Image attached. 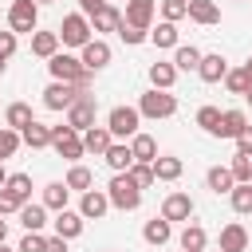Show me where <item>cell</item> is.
Instances as JSON below:
<instances>
[{
  "instance_id": "cell-1",
  "label": "cell",
  "mask_w": 252,
  "mask_h": 252,
  "mask_svg": "<svg viewBox=\"0 0 252 252\" xmlns=\"http://www.w3.org/2000/svg\"><path fill=\"white\" fill-rule=\"evenodd\" d=\"M47 71H51L55 83H71V87H79V91H87V87H91V75H94V71L83 67V59L63 55V51H55V55L47 59Z\"/></svg>"
},
{
  "instance_id": "cell-2",
  "label": "cell",
  "mask_w": 252,
  "mask_h": 252,
  "mask_svg": "<svg viewBox=\"0 0 252 252\" xmlns=\"http://www.w3.org/2000/svg\"><path fill=\"white\" fill-rule=\"evenodd\" d=\"M106 201H110L114 209H122V213H134V209L142 205V189L130 181V173H114L110 185H106Z\"/></svg>"
},
{
  "instance_id": "cell-3",
  "label": "cell",
  "mask_w": 252,
  "mask_h": 252,
  "mask_svg": "<svg viewBox=\"0 0 252 252\" xmlns=\"http://www.w3.org/2000/svg\"><path fill=\"white\" fill-rule=\"evenodd\" d=\"M94 114H98L94 94H91V91H79V98L67 106V126H71L75 134H83V130H91V126H94Z\"/></svg>"
},
{
  "instance_id": "cell-4",
  "label": "cell",
  "mask_w": 252,
  "mask_h": 252,
  "mask_svg": "<svg viewBox=\"0 0 252 252\" xmlns=\"http://www.w3.org/2000/svg\"><path fill=\"white\" fill-rule=\"evenodd\" d=\"M8 28L20 35H32V32H39V4L35 0H12V8H8Z\"/></svg>"
},
{
  "instance_id": "cell-5",
  "label": "cell",
  "mask_w": 252,
  "mask_h": 252,
  "mask_svg": "<svg viewBox=\"0 0 252 252\" xmlns=\"http://www.w3.org/2000/svg\"><path fill=\"white\" fill-rule=\"evenodd\" d=\"M138 114L142 118H169V114H177V98L169 91H146L138 98Z\"/></svg>"
},
{
  "instance_id": "cell-6",
  "label": "cell",
  "mask_w": 252,
  "mask_h": 252,
  "mask_svg": "<svg viewBox=\"0 0 252 252\" xmlns=\"http://www.w3.org/2000/svg\"><path fill=\"white\" fill-rule=\"evenodd\" d=\"M51 150L59 154V158H67V161H79L87 150H83V134H75L67 122L63 126H51Z\"/></svg>"
},
{
  "instance_id": "cell-7",
  "label": "cell",
  "mask_w": 252,
  "mask_h": 252,
  "mask_svg": "<svg viewBox=\"0 0 252 252\" xmlns=\"http://www.w3.org/2000/svg\"><path fill=\"white\" fill-rule=\"evenodd\" d=\"M67 47H83V43H91V20L83 16V12H71V16H63V24H59V32H55Z\"/></svg>"
},
{
  "instance_id": "cell-8",
  "label": "cell",
  "mask_w": 252,
  "mask_h": 252,
  "mask_svg": "<svg viewBox=\"0 0 252 252\" xmlns=\"http://www.w3.org/2000/svg\"><path fill=\"white\" fill-rule=\"evenodd\" d=\"M138 122H142L138 106H114V110L106 114V130H110V138H134V134H138Z\"/></svg>"
},
{
  "instance_id": "cell-9",
  "label": "cell",
  "mask_w": 252,
  "mask_h": 252,
  "mask_svg": "<svg viewBox=\"0 0 252 252\" xmlns=\"http://www.w3.org/2000/svg\"><path fill=\"white\" fill-rule=\"evenodd\" d=\"M154 12H158V0H126V16H122V24H126V28H138V32H150Z\"/></svg>"
},
{
  "instance_id": "cell-10",
  "label": "cell",
  "mask_w": 252,
  "mask_h": 252,
  "mask_svg": "<svg viewBox=\"0 0 252 252\" xmlns=\"http://www.w3.org/2000/svg\"><path fill=\"white\" fill-rule=\"evenodd\" d=\"M75 98H79V87H71V83H55L51 79V87L43 91V106L47 110H67Z\"/></svg>"
},
{
  "instance_id": "cell-11",
  "label": "cell",
  "mask_w": 252,
  "mask_h": 252,
  "mask_svg": "<svg viewBox=\"0 0 252 252\" xmlns=\"http://www.w3.org/2000/svg\"><path fill=\"white\" fill-rule=\"evenodd\" d=\"M106 209H110L106 189H87V193H83V201H79V217H83V220H102V217H106Z\"/></svg>"
},
{
  "instance_id": "cell-12",
  "label": "cell",
  "mask_w": 252,
  "mask_h": 252,
  "mask_svg": "<svg viewBox=\"0 0 252 252\" xmlns=\"http://www.w3.org/2000/svg\"><path fill=\"white\" fill-rule=\"evenodd\" d=\"M161 217L173 224V220H189L193 217V197L189 193H169L165 201H161Z\"/></svg>"
},
{
  "instance_id": "cell-13",
  "label": "cell",
  "mask_w": 252,
  "mask_h": 252,
  "mask_svg": "<svg viewBox=\"0 0 252 252\" xmlns=\"http://www.w3.org/2000/svg\"><path fill=\"white\" fill-rule=\"evenodd\" d=\"M106 63H110V43H106V39L83 43V67H87V71H102Z\"/></svg>"
},
{
  "instance_id": "cell-14",
  "label": "cell",
  "mask_w": 252,
  "mask_h": 252,
  "mask_svg": "<svg viewBox=\"0 0 252 252\" xmlns=\"http://www.w3.org/2000/svg\"><path fill=\"white\" fill-rule=\"evenodd\" d=\"M197 75H201L205 83H220V79L228 75V59H224L220 51H213V55H201V63H197Z\"/></svg>"
},
{
  "instance_id": "cell-15",
  "label": "cell",
  "mask_w": 252,
  "mask_h": 252,
  "mask_svg": "<svg viewBox=\"0 0 252 252\" xmlns=\"http://www.w3.org/2000/svg\"><path fill=\"white\" fill-rule=\"evenodd\" d=\"M110 146H114V138H110V130H106V126H91V130H83V150H87V154L102 158Z\"/></svg>"
},
{
  "instance_id": "cell-16",
  "label": "cell",
  "mask_w": 252,
  "mask_h": 252,
  "mask_svg": "<svg viewBox=\"0 0 252 252\" xmlns=\"http://www.w3.org/2000/svg\"><path fill=\"white\" fill-rule=\"evenodd\" d=\"M220 252H248V228L244 224H224L220 228Z\"/></svg>"
},
{
  "instance_id": "cell-17",
  "label": "cell",
  "mask_w": 252,
  "mask_h": 252,
  "mask_svg": "<svg viewBox=\"0 0 252 252\" xmlns=\"http://www.w3.org/2000/svg\"><path fill=\"white\" fill-rule=\"evenodd\" d=\"M130 154H134V161H142V165H154V158H158V142L150 138V134H134L130 138Z\"/></svg>"
},
{
  "instance_id": "cell-18",
  "label": "cell",
  "mask_w": 252,
  "mask_h": 252,
  "mask_svg": "<svg viewBox=\"0 0 252 252\" xmlns=\"http://www.w3.org/2000/svg\"><path fill=\"white\" fill-rule=\"evenodd\" d=\"M118 24H122V12H118L114 4H102V8L91 16V32H118Z\"/></svg>"
},
{
  "instance_id": "cell-19",
  "label": "cell",
  "mask_w": 252,
  "mask_h": 252,
  "mask_svg": "<svg viewBox=\"0 0 252 252\" xmlns=\"http://www.w3.org/2000/svg\"><path fill=\"white\" fill-rule=\"evenodd\" d=\"M102 158H106V165H110L114 173H130V165H134V154H130V146H126V142H114Z\"/></svg>"
},
{
  "instance_id": "cell-20",
  "label": "cell",
  "mask_w": 252,
  "mask_h": 252,
  "mask_svg": "<svg viewBox=\"0 0 252 252\" xmlns=\"http://www.w3.org/2000/svg\"><path fill=\"white\" fill-rule=\"evenodd\" d=\"M20 224H24L28 232H43V224H47V209H43V205H35V201L20 205Z\"/></svg>"
},
{
  "instance_id": "cell-21",
  "label": "cell",
  "mask_w": 252,
  "mask_h": 252,
  "mask_svg": "<svg viewBox=\"0 0 252 252\" xmlns=\"http://www.w3.org/2000/svg\"><path fill=\"white\" fill-rule=\"evenodd\" d=\"M79 232H83V217H79V213H71V209L55 213V236H63V240H75Z\"/></svg>"
},
{
  "instance_id": "cell-22",
  "label": "cell",
  "mask_w": 252,
  "mask_h": 252,
  "mask_svg": "<svg viewBox=\"0 0 252 252\" xmlns=\"http://www.w3.org/2000/svg\"><path fill=\"white\" fill-rule=\"evenodd\" d=\"M244 126H248V114L244 110H224L220 114V126H217V138H236Z\"/></svg>"
},
{
  "instance_id": "cell-23",
  "label": "cell",
  "mask_w": 252,
  "mask_h": 252,
  "mask_svg": "<svg viewBox=\"0 0 252 252\" xmlns=\"http://www.w3.org/2000/svg\"><path fill=\"white\" fill-rule=\"evenodd\" d=\"M20 138H24V146L43 150V146H51V126H43V122H28V126L20 130Z\"/></svg>"
},
{
  "instance_id": "cell-24",
  "label": "cell",
  "mask_w": 252,
  "mask_h": 252,
  "mask_svg": "<svg viewBox=\"0 0 252 252\" xmlns=\"http://www.w3.org/2000/svg\"><path fill=\"white\" fill-rule=\"evenodd\" d=\"M142 236H146V244H165L169 236H173V224L165 220V217H154V220H146V228H142Z\"/></svg>"
},
{
  "instance_id": "cell-25",
  "label": "cell",
  "mask_w": 252,
  "mask_h": 252,
  "mask_svg": "<svg viewBox=\"0 0 252 252\" xmlns=\"http://www.w3.org/2000/svg\"><path fill=\"white\" fill-rule=\"evenodd\" d=\"M189 20H197V24H220V8L213 4V0H189Z\"/></svg>"
},
{
  "instance_id": "cell-26",
  "label": "cell",
  "mask_w": 252,
  "mask_h": 252,
  "mask_svg": "<svg viewBox=\"0 0 252 252\" xmlns=\"http://www.w3.org/2000/svg\"><path fill=\"white\" fill-rule=\"evenodd\" d=\"M55 51H59V35H55V32H32V55L51 59Z\"/></svg>"
},
{
  "instance_id": "cell-27",
  "label": "cell",
  "mask_w": 252,
  "mask_h": 252,
  "mask_svg": "<svg viewBox=\"0 0 252 252\" xmlns=\"http://www.w3.org/2000/svg\"><path fill=\"white\" fill-rule=\"evenodd\" d=\"M67 193H71V189H67L63 181H51V185H43V201H39V205L63 213V209H67Z\"/></svg>"
},
{
  "instance_id": "cell-28",
  "label": "cell",
  "mask_w": 252,
  "mask_h": 252,
  "mask_svg": "<svg viewBox=\"0 0 252 252\" xmlns=\"http://www.w3.org/2000/svg\"><path fill=\"white\" fill-rule=\"evenodd\" d=\"M173 79H177V67H173V63H150V83H154V91H169Z\"/></svg>"
},
{
  "instance_id": "cell-29",
  "label": "cell",
  "mask_w": 252,
  "mask_h": 252,
  "mask_svg": "<svg viewBox=\"0 0 252 252\" xmlns=\"http://www.w3.org/2000/svg\"><path fill=\"white\" fill-rule=\"evenodd\" d=\"M4 189H8V193L20 201V205H28V201H32V177H28V173H8Z\"/></svg>"
},
{
  "instance_id": "cell-30",
  "label": "cell",
  "mask_w": 252,
  "mask_h": 252,
  "mask_svg": "<svg viewBox=\"0 0 252 252\" xmlns=\"http://www.w3.org/2000/svg\"><path fill=\"white\" fill-rule=\"evenodd\" d=\"M4 122H8V130H24V126L35 122V118H32V106H28V102H12V106L4 110Z\"/></svg>"
},
{
  "instance_id": "cell-31",
  "label": "cell",
  "mask_w": 252,
  "mask_h": 252,
  "mask_svg": "<svg viewBox=\"0 0 252 252\" xmlns=\"http://www.w3.org/2000/svg\"><path fill=\"white\" fill-rule=\"evenodd\" d=\"M181 177V158H154V181H177Z\"/></svg>"
},
{
  "instance_id": "cell-32",
  "label": "cell",
  "mask_w": 252,
  "mask_h": 252,
  "mask_svg": "<svg viewBox=\"0 0 252 252\" xmlns=\"http://www.w3.org/2000/svg\"><path fill=\"white\" fill-rule=\"evenodd\" d=\"M205 181H209V189L213 193H232V173H228V165H213L209 173H205Z\"/></svg>"
},
{
  "instance_id": "cell-33",
  "label": "cell",
  "mask_w": 252,
  "mask_h": 252,
  "mask_svg": "<svg viewBox=\"0 0 252 252\" xmlns=\"http://www.w3.org/2000/svg\"><path fill=\"white\" fill-rule=\"evenodd\" d=\"M63 185H67V189H75V193H87V189L94 185V177H91V169H87V165H71Z\"/></svg>"
},
{
  "instance_id": "cell-34",
  "label": "cell",
  "mask_w": 252,
  "mask_h": 252,
  "mask_svg": "<svg viewBox=\"0 0 252 252\" xmlns=\"http://www.w3.org/2000/svg\"><path fill=\"white\" fill-rule=\"evenodd\" d=\"M205 244H209L205 228H201V224H185V232H181V248H185V252H205Z\"/></svg>"
},
{
  "instance_id": "cell-35",
  "label": "cell",
  "mask_w": 252,
  "mask_h": 252,
  "mask_svg": "<svg viewBox=\"0 0 252 252\" xmlns=\"http://www.w3.org/2000/svg\"><path fill=\"white\" fill-rule=\"evenodd\" d=\"M150 43H154V47H177V24H165V20H161V24L150 32Z\"/></svg>"
},
{
  "instance_id": "cell-36",
  "label": "cell",
  "mask_w": 252,
  "mask_h": 252,
  "mask_svg": "<svg viewBox=\"0 0 252 252\" xmlns=\"http://www.w3.org/2000/svg\"><path fill=\"white\" fill-rule=\"evenodd\" d=\"M197 63H201V51H197L193 43L173 51V67H177V71H197Z\"/></svg>"
},
{
  "instance_id": "cell-37",
  "label": "cell",
  "mask_w": 252,
  "mask_h": 252,
  "mask_svg": "<svg viewBox=\"0 0 252 252\" xmlns=\"http://www.w3.org/2000/svg\"><path fill=\"white\" fill-rule=\"evenodd\" d=\"M228 173H232V181H236V185H248V177H252V158L236 154V158H232V165H228Z\"/></svg>"
},
{
  "instance_id": "cell-38",
  "label": "cell",
  "mask_w": 252,
  "mask_h": 252,
  "mask_svg": "<svg viewBox=\"0 0 252 252\" xmlns=\"http://www.w3.org/2000/svg\"><path fill=\"white\" fill-rule=\"evenodd\" d=\"M161 16H165V24L185 20L189 16V0H161Z\"/></svg>"
},
{
  "instance_id": "cell-39",
  "label": "cell",
  "mask_w": 252,
  "mask_h": 252,
  "mask_svg": "<svg viewBox=\"0 0 252 252\" xmlns=\"http://www.w3.org/2000/svg\"><path fill=\"white\" fill-rule=\"evenodd\" d=\"M20 146H24L20 130H8V126H4V130H0V161H4V158H12Z\"/></svg>"
},
{
  "instance_id": "cell-40",
  "label": "cell",
  "mask_w": 252,
  "mask_h": 252,
  "mask_svg": "<svg viewBox=\"0 0 252 252\" xmlns=\"http://www.w3.org/2000/svg\"><path fill=\"white\" fill-rule=\"evenodd\" d=\"M232 209L236 213H252V185H232Z\"/></svg>"
},
{
  "instance_id": "cell-41",
  "label": "cell",
  "mask_w": 252,
  "mask_h": 252,
  "mask_svg": "<svg viewBox=\"0 0 252 252\" xmlns=\"http://www.w3.org/2000/svg\"><path fill=\"white\" fill-rule=\"evenodd\" d=\"M197 126L209 130V134H217V126H220V110H217V106H201V110H197Z\"/></svg>"
},
{
  "instance_id": "cell-42",
  "label": "cell",
  "mask_w": 252,
  "mask_h": 252,
  "mask_svg": "<svg viewBox=\"0 0 252 252\" xmlns=\"http://www.w3.org/2000/svg\"><path fill=\"white\" fill-rule=\"evenodd\" d=\"M130 181H134L138 189H150V185H154V165H142V161H134V165H130Z\"/></svg>"
},
{
  "instance_id": "cell-43",
  "label": "cell",
  "mask_w": 252,
  "mask_h": 252,
  "mask_svg": "<svg viewBox=\"0 0 252 252\" xmlns=\"http://www.w3.org/2000/svg\"><path fill=\"white\" fill-rule=\"evenodd\" d=\"M43 248H47V236H43V232H28L16 252H43Z\"/></svg>"
},
{
  "instance_id": "cell-44",
  "label": "cell",
  "mask_w": 252,
  "mask_h": 252,
  "mask_svg": "<svg viewBox=\"0 0 252 252\" xmlns=\"http://www.w3.org/2000/svg\"><path fill=\"white\" fill-rule=\"evenodd\" d=\"M118 35H122V43H130V47H138V43L150 39V32H138V28H126V24H118Z\"/></svg>"
},
{
  "instance_id": "cell-45",
  "label": "cell",
  "mask_w": 252,
  "mask_h": 252,
  "mask_svg": "<svg viewBox=\"0 0 252 252\" xmlns=\"http://www.w3.org/2000/svg\"><path fill=\"white\" fill-rule=\"evenodd\" d=\"M224 87H228L232 94H244V91H248V79H244V71H240V67H236V71H228V75H224Z\"/></svg>"
},
{
  "instance_id": "cell-46",
  "label": "cell",
  "mask_w": 252,
  "mask_h": 252,
  "mask_svg": "<svg viewBox=\"0 0 252 252\" xmlns=\"http://www.w3.org/2000/svg\"><path fill=\"white\" fill-rule=\"evenodd\" d=\"M16 55V32H0V59L8 63Z\"/></svg>"
},
{
  "instance_id": "cell-47",
  "label": "cell",
  "mask_w": 252,
  "mask_h": 252,
  "mask_svg": "<svg viewBox=\"0 0 252 252\" xmlns=\"http://www.w3.org/2000/svg\"><path fill=\"white\" fill-rule=\"evenodd\" d=\"M236 154H244V158H252V126H244V130L236 134Z\"/></svg>"
},
{
  "instance_id": "cell-48",
  "label": "cell",
  "mask_w": 252,
  "mask_h": 252,
  "mask_svg": "<svg viewBox=\"0 0 252 252\" xmlns=\"http://www.w3.org/2000/svg\"><path fill=\"white\" fill-rule=\"evenodd\" d=\"M8 213H20V201L8 189H0V217H8Z\"/></svg>"
},
{
  "instance_id": "cell-49",
  "label": "cell",
  "mask_w": 252,
  "mask_h": 252,
  "mask_svg": "<svg viewBox=\"0 0 252 252\" xmlns=\"http://www.w3.org/2000/svg\"><path fill=\"white\" fill-rule=\"evenodd\" d=\"M102 4H110V0H79V8H83V16H87V20H91V16H94Z\"/></svg>"
},
{
  "instance_id": "cell-50",
  "label": "cell",
  "mask_w": 252,
  "mask_h": 252,
  "mask_svg": "<svg viewBox=\"0 0 252 252\" xmlns=\"http://www.w3.org/2000/svg\"><path fill=\"white\" fill-rule=\"evenodd\" d=\"M43 252H67V240L63 236H47V248Z\"/></svg>"
},
{
  "instance_id": "cell-51",
  "label": "cell",
  "mask_w": 252,
  "mask_h": 252,
  "mask_svg": "<svg viewBox=\"0 0 252 252\" xmlns=\"http://www.w3.org/2000/svg\"><path fill=\"white\" fill-rule=\"evenodd\" d=\"M240 71H244V79H248V87H252V55H248V63H244Z\"/></svg>"
},
{
  "instance_id": "cell-52",
  "label": "cell",
  "mask_w": 252,
  "mask_h": 252,
  "mask_svg": "<svg viewBox=\"0 0 252 252\" xmlns=\"http://www.w3.org/2000/svg\"><path fill=\"white\" fill-rule=\"evenodd\" d=\"M4 240H8V220L0 217V244H4Z\"/></svg>"
},
{
  "instance_id": "cell-53",
  "label": "cell",
  "mask_w": 252,
  "mask_h": 252,
  "mask_svg": "<svg viewBox=\"0 0 252 252\" xmlns=\"http://www.w3.org/2000/svg\"><path fill=\"white\" fill-rule=\"evenodd\" d=\"M4 181H8V169H4V161H0V189H4Z\"/></svg>"
},
{
  "instance_id": "cell-54",
  "label": "cell",
  "mask_w": 252,
  "mask_h": 252,
  "mask_svg": "<svg viewBox=\"0 0 252 252\" xmlns=\"http://www.w3.org/2000/svg\"><path fill=\"white\" fill-rule=\"evenodd\" d=\"M244 98H248V102H252V87H248V91H244Z\"/></svg>"
},
{
  "instance_id": "cell-55",
  "label": "cell",
  "mask_w": 252,
  "mask_h": 252,
  "mask_svg": "<svg viewBox=\"0 0 252 252\" xmlns=\"http://www.w3.org/2000/svg\"><path fill=\"white\" fill-rule=\"evenodd\" d=\"M4 67H8V63H4V59H0V75H4Z\"/></svg>"
},
{
  "instance_id": "cell-56",
  "label": "cell",
  "mask_w": 252,
  "mask_h": 252,
  "mask_svg": "<svg viewBox=\"0 0 252 252\" xmlns=\"http://www.w3.org/2000/svg\"><path fill=\"white\" fill-rule=\"evenodd\" d=\"M35 4H55V0H35Z\"/></svg>"
},
{
  "instance_id": "cell-57",
  "label": "cell",
  "mask_w": 252,
  "mask_h": 252,
  "mask_svg": "<svg viewBox=\"0 0 252 252\" xmlns=\"http://www.w3.org/2000/svg\"><path fill=\"white\" fill-rule=\"evenodd\" d=\"M0 252H12V248H4V244H0Z\"/></svg>"
},
{
  "instance_id": "cell-58",
  "label": "cell",
  "mask_w": 252,
  "mask_h": 252,
  "mask_svg": "<svg viewBox=\"0 0 252 252\" xmlns=\"http://www.w3.org/2000/svg\"><path fill=\"white\" fill-rule=\"evenodd\" d=\"M248 185H252V177H248Z\"/></svg>"
}]
</instances>
